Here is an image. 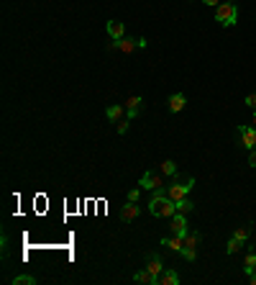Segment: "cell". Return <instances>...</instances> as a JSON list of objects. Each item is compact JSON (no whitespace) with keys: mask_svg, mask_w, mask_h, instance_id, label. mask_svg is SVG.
Listing matches in <instances>:
<instances>
[{"mask_svg":"<svg viewBox=\"0 0 256 285\" xmlns=\"http://www.w3.org/2000/svg\"><path fill=\"white\" fill-rule=\"evenodd\" d=\"M149 211H151V216H157V218H172L177 213V203L167 195V185H164V188L151 190Z\"/></svg>","mask_w":256,"mask_h":285,"instance_id":"6da1fadb","label":"cell"},{"mask_svg":"<svg viewBox=\"0 0 256 285\" xmlns=\"http://www.w3.org/2000/svg\"><path fill=\"white\" fill-rule=\"evenodd\" d=\"M195 188V177L192 175H175V177H169V185H167V195L172 201H182V198H187L190 190Z\"/></svg>","mask_w":256,"mask_h":285,"instance_id":"7a4b0ae2","label":"cell"},{"mask_svg":"<svg viewBox=\"0 0 256 285\" xmlns=\"http://www.w3.org/2000/svg\"><path fill=\"white\" fill-rule=\"evenodd\" d=\"M239 5L236 3H221L215 8V21L223 26V29H231V26H236V21H239Z\"/></svg>","mask_w":256,"mask_h":285,"instance_id":"3957f363","label":"cell"},{"mask_svg":"<svg viewBox=\"0 0 256 285\" xmlns=\"http://www.w3.org/2000/svg\"><path fill=\"white\" fill-rule=\"evenodd\" d=\"M236 134H239V147L249 149V152L256 149V126H239Z\"/></svg>","mask_w":256,"mask_h":285,"instance_id":"277c9868","label":"cell"},{"mask_svg":"<svg viewBox=\"0 0 256 285\" xmlns=\"http://www.w3.org/2000/svg\"><path fill=\"white\" fill-rule=\"evenodd\" d=\"M139 185H141L144 190H157V188H164V175H161V172H154V170H146V172L141 175Z\"/></svg>","mask_w":256,"mask_h":285,"instance_id":"5b68a950","label":"cell"},{"mask_svg":"<svg viewBox=\"0 0 256 285\" xmlns=\"http://www.w3.org/2000/svg\"><path fill=\"white\" fill-rule=\"evenodd\" d=\"M169 229H172V234H175V236H185L187 234V231H190V226H187V216H185V213H175V216H172L169 218Z\"/></svg>","mask_w":256,"mask_h":285,"instance_id":"8992f818","label":"cell"},{"mask_svg":"<svg viewBox=\"0 0 256 285\" xmlns=\"http://www.w3.org/2000/svg\"><path fill=\"white\" fill-rule=\"evenodd\" d=\"M146 270H149L154 278H157V285H159V278H161V272H164V262H161V257L157 252H149L146 254Z\"/></svg>","mask_w":256,"mask_h":285,"instance_id":"52a82bcc","label":"cell"},{"mask_svg":"<svg viewBox=\"0 0 256 285\" xmlns=\"http://www.w3.org/2000/svg\"><path fill=\"white\" fill-rule=\"evenodd\" d=\"M111 49H113V51H123V54H131V51L141 49V44H139V39L123 36V39H118V41H111Z\"/></svg>","mask_w":256,"mask_h":285,"instance_id":"ba28073f","label":"cell"},{"mask_svg":"<svg viewBox=\"0 0 256 285\" xmlns=\"http://www.w3.org/2000/svg\"><path fill=\"white\" fill-rule=\"evenodd\" d=\"M123 105H126V118H131V121H133L136 116L141 113V108H144V98H141V95H131Z\"/></svg>","mask_w":256,"mask_h":285,"instance_id":"9c48e42d","label":"cell"},{"mask_svg":"<svg viewBox=\"0 0 256 285\" xmlns=\"http://www.w3.org/2000/svg\"><path fill=\"white\" fill-rule=\"evenodd\" d=\"M139 213H141V208L136 206V201H128L126 206H123L121 211H118V218H121L123 224H131L133 218H139Z\"/></svg>","mask_w":256,"mask_h":285,"instance_id":"30bf717a","label":"cell"},{"mask_svg":"<svg viewBox=\"0 0 256 285\" xmlns=\"http://www.w3.org/2000/svg\"><path fill=\"white\" fill-rule=\"evenodd\" d=\"M159 244L161 247H169L172 252H179L182 254V249H185V236H175V234H172V236H164Z\"/></svg>","mask_w":256,"mask_h":285,"instance_id":"8fae6325","label":"cell"},{"mask_svg":"<svg viewBox=\"0 0 256 285\" xmlns=\"http://www.w3.org/2000/svg\"><path fill=\"white\" fill-rule=\"evenodd\" d=\"M167 105H169V111H172V113L185 111V105H187V98H185V93H175V95H169Z\"/></svg>","mask_w":256,"mask_h":285,"instance_id":"7c38bea8","label":"cell"},{"mask_svg":"<svg viewBox=\"0 0 256 285\" xmlns=\"http://www.w3.org/2000/svg\"><path fill=\"white\" fill-rule=\"evenodd\" d=\"M108 36H111L113 41L123 39V36H126V26H123V21H108Z\"/></svg>","mask_w":256,"mask_h":285,"instance_id":"4fadbf2b","label":"cell"},{"mask_svg":"<svg viewBox=\"0 0 256 285\" xmlns=\"http://www.w3.org/2000/svg\"><path fill=\"white\" fill-rule=\"evenodd\" d=\"M105 116H108L113 123L123 121V118H126V105H121V103H118V105H108V108H105Z\"/></svg>","mask_w":256,"mask_h":285,"instance_id":"5bb4252c","label":"cell"},{"mask_svg":"<svg viewBox=\"0 0 256 285\" xmlns=\"http://www.w3.org/2000/svg\"><path fill=\"white\" fill-rule=\"evenodd\" d=\"M133 280H136V283H144V285H157V278H154V275L146 270V267H141V270L133 275Z\"/></svg>","mask_w":256,"mask_h":285,"instance_id":"9a60e30c","label":"cell"},{"mask_svg":"<svg viewBox=\"0 0 256 285\" xmlns=\"http://www.w3.org/2000/svg\"><path fill=\"white\" fill-rule=\"evenodd\" d=\"M159 172L164 177H175L177 175V162H175V159H164V162L159 165Z\"/></svg>","mask_w":256,"mask_h":285,"instance_id":"2e32d148","label":"cell"},{"mask_svg":"<svg viewBox=\"0 0 256 285\" xmlns=\"http://www.w3.org/2000/svg\"><path fill=\"white\" fill-rule=\"evenodd\" d=\"M200 242H203V234H200V231H187L185 234V247H192V249H197L200 247Z\"/></svg>","mask_w":256,"mask_h":285,"instance_id":"e0dca14e","label":"cell"},{"mask_svg":"<svg viewBox=\"0 0 256 285\" xmlns=\"http://www.w3.org/2000/svg\"><path fill=\"white\" fill-rule=\"evenodd\" d=\"M177 283H179V275L175 270H167V267H164V272L159 278V285H177Z\"/></svg>","mask_w":256,"mask_h":285,"instance_id":"ac0fdd59","label":"cell"},{"mask_svg":"<svg viewBox=\"0 0 256 285\" xmlns=\"http://www.w3.org/2000/svg\"><path fill=\"white\" fill-rule=\"evenodd\" d=\"M243 272H246V275L256 272V249H254V247H251V252L246 254V260H243Z\"/></svg>","mask_w":256,"mask_h":285,"instance_id":"d6986e66","label":"cell"},{"mask_svg":"<svg viewBox=\"0 0 256 285\" xmlns=\"http://www.w3.org/2000/svg\"><path fill=\"white\" fill-rule=\"evenodd\" d=\"M236 239H241V242L246 244V242H249V239H251V224H246V226H239V229H236V234H233Z\"/></svg>","mask_w":256,"mask_h":285,"instance_id":"ffe728a7","label":"cell"},{"mask_svg":"<svg viewBox=\"0 0 256 285\" xmlns=\"http://www.w3.org/2000/svg\"><path fill=\"white\" fill-rule=\"evenodd\" d=\"M177 211H179V213H185V216H187V213H192V211H195V203H192L190 198H182V201H177Z\"/></svg>","mask_w":256,"mask_h":285,"instance_id":"44dd1931","label":"cell"},{"mask_svg":"<svg viewBox=\"0 0 256 285\" xmlns=\"http://www.w3.org/2000/svg\"><path fill=\"white\" fill-rule=\"evenodd\" d=\"M241 247H243V242H241V239L231 236V239H228V244H225V252H228V254H236Z\"/></svg>","mask_w":256,"mask_h":285,"instance_id":"7402d4cb","label":"cell"},{"mask_svg":"<svg viewBox=\"0 0 256 285\" xmlns=\"http://www.w3.org/2000/svg\"><path fill=\"white\" fill-rule=\"evenodd\" d=\"M11 283L13 285H36V278H33V275H16Z\"/></svg>","mask_w":256,"mask_h":285,"instance_id":"603a6c76","label":"cell"},{"mask_svg":"<svg viewBox=\"0 0 256 285\" xmlns=\"http://www.w3.org/2000/svg\"><path fill=\"white\" fill-rule=\"evenodd\" d=\"M182 257H185L187 262H195V257H197V249H192V247H185V249H182Z\"/></svg>","mask_w":256,"mask_h":285,"instance_id":"cb8c5ba5","label":"cell"},{"mask_svg":"<svg viewBox=\"0 0 256 285\" xmlns=\"http://www.w3.org/2000/svg\"><path fill=\"white\" fill-rule=\"evenodd\" d=\"M128 126H131V118H123V121H118V134H128Z\"/></svg>","mask_w":256,"mask_h":285,"instance_id":"d4e9b609","label":"cell"},{"mask_svg":"<svg viewBox=\"0 0 256 285\" xmlns=\"http://www.w3.org/2000/svg\"><path fill=\"white\" fill-rule=\"evenodd\" d=\"M249 108H256V93H251V95H246V101H243Z\"/></svg>","mask_w":256,"mask_h":285,"instance_id":"484cf974","label":"cell"},{"mask_svg":"<svg viewBox=\"0 0 256 285\" xmlns=\"http://www.w3.org/2000/svg\"><path fill=\"white\" fill-rule=\"evenodd\" d=\"M139 195H141V190H139V188L128 190V201H136V203H139Z\"/></svg>","mask_w":256,"mask_h":285,"instance_id":"4316f807","label":"cell"},{"mask_svg":"<svg viewBox=\"0 0 256 285\" xmlns=\"http://www.w3.org/2000/svg\"><path fill=\"white\" fill-rule=\"evenodd\" d=\"M249 165L256 167V149H251V154H249Z\"/></svg>","mask_w":256,"mask_h":285,"instance_id":"83f0119b","label":"cell"},{"mask_svg":"<svg viewBox=\"0 0 256 285\" xmlns=\"http://www.w3.org/2000/svg\"><path fill=\"white\" fill-rule=\"evenodd\" d=\"M203 3L210 5V8H218V5H221V0H203Z\"/></svg>","mask_w":256,"mask_h":285,"instance_id":"f1b7e54d","label":"cell"},{"mask_svg":"<svg viewBox=\"0 0 256 285\" xmlns=\"http://www.w3.org/2000/svg\"><path fill=\"white\" fill-rule=\"evenodd\" d=\"M249 283H251V285H256V272H251V275H249Z\"/></svg>","mask_w":256,"mask_h":285,"instance_id":"f546056e","label":"cell"},{"mask_svg":"<svg viewBox=\"0 0 256 285\" xmlns=\"http://www.w3.org/2000/svg\"><path fill=\"white\" fill-rule=\"evenodd\" d=\"M254 126H256V108H254Z\"/></svg>","mask_w":256,"mask_h":285,"instance_id":"4dcf8cb0","label":"cell"},{"mask_svg":"<svg viewBox=\"0 0 256 285\" xmlns=\"http://www.w3.org/2000/svg\"><path fill=\"white\" fill-rule=\"evenodd\" d=\"M228 3H239V0H228Z\"/></svg>","mask_w":256,"mask_h":285,"instance_id":"1f68e13d","label":"cell"},{"mask_svg":"<svg viewBox=\"0 0 256 285\" xmlns=\"http://www.w3.org/2000/svg\"><path fill=\"white\" fill-rule=\"evenodd\" d=\"M254 249H256V247H254Z\"/></svg>","mask_w":256,"mask_h":285,"instance_id":"d6a6232c","label":"cell"}]
</instances>
